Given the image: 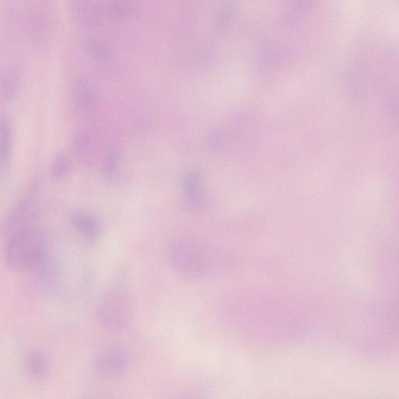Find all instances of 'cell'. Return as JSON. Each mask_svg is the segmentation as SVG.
<instances>
[{
    "instance_id": "obj_1",
    "label": "cell",
    "mask_w": 399,
    "mask_h": 399,
    "mask_svg": "<svg viewBox=\"0 0 399 399\" xmlns=\"http://www.w3.org/2000/svg\"><path fill=\"white\" fill-rule=\"evenodd\" d=\"M6 261L20 273L46 274L49 257L42 234L30 227L12 234L6 244Z\"/></svg>"
},
{
    "instance_id": "obj_2",
    "label": "cell",
    "mask_w": 399,
    "mask_h": 399,
    "mask_svg": "<svg viewBox=\"0 0 399 399\" xmlns=\"http://www.w3.org/2000/svg\"><path fill=\"white\" fill-rule=\"evenodd\" d=\"M134 314L130 295L124 287H116L106 293L98 307L100 324L112 331H119L130 324Z\"/></svg>"
},
{
    "instance_id": "obj_3",
    "label": "cell",
    "mask_w": 399,
    "mask_h": 399,
    "mask_svg": "<svg viewBox=\"0 0 399 399\" xmlns=\"http://www.w3.org/2000/svg\"><path fill=\"white\" fill-rule=\"evenodd\" d=\"M168 257L177 273L185 277H198L205 269V253L192 240H176L169 246Z\"/></svg>"
},
{
    "instance_id": "obj_4",
    "label": "cell",
    "mask_w": 399,
    "mask_h": 399,
    "mask_svg": "<svg viewBox=\"0 0 399 399\" xmlns=\"http://www.w3.org/2000/svg\"><path fill=\"white\" fill-rule=\"evenodd\" d=\"M130 357L128 351L119 346H111L100 351L96 359V368L108 377H118L128 371Z\"/></svg>"
},
{
    "instance_id": "obj_5",
    "label": "cell",
    "mask_w": 399,
    "mask_h": 399,
    "mask_svg": "<svg viewBox=\"0 0 399 399\" xmlns=\"http://www.w3.org/2000/svg\"><path fill=\"white\" fill-rule=\"evenodd\" d=\"M72 224L80 235L87 239L96 240L101 232L99 220L85 212H77L72 215Z\"/></svg>"
},
{
    "instance_id": "obj_6",
    "label": "cell",
    "mask_w": 399,
    "mask_h": 399,
    "mask_svg": "<svg viewBox=\"0 0 399 399\" xmlns=\"http://www.w3.org/2000/svg\"><path fill=\"white\" fill-rule=\"evenodd\" d=\"M12 156V130L6 119H0V168L10 167Z\"/></svg>"
},
{
    "instance_id": "obj_7",
    "label": "cell",
    "mask_w": 399,
    "mask_h": 399,
    "mask_svg": "<svg viewBox=\"0 0 399 399\" xmlns=\"http://www.w3.org/2000/svg\"><path fill=\"white\" fill-rule=\"evenodd\" d=\"M25 368L31 377L43 379L48 373V359L45 355L40 351L31 352L25 359Z\"/></svg>"
},
{
    "instance_id": "obj_8",
    "label": "cell",
    "mask_w": 399,
    "mask_h": 399,
    "mask_svg": "<svg viewBox=\"0 0 399 399\" xmlns=\"http://www.w3.org/2000/svg\"><path fill=\"white\" fill-rule=\"evenodd\" d=\"M20 84V73L17 69H12L5 75L2 80V96L6 100L15 98Z\"/></svg>"
},
{
    "instance_id": "obj_9",
    "label": "cell",
    "mask_w": 399,
    "mask_h": 399,
    "mask_svg": "<svg viewBox=\"0 0 399 399\" xmlns=\"http://www.w3.org/2000/svg\"><path fill=\"white\" fill-rule=\"evenodd\" d=\"M93 99L94 94L90 87L85 82L79 81L74 91V103L78 109H87L92 103Z\"/></svg>"
},
{
    "instance_id": "obj_10",
    "label": "cell",
    "mask_w": 399,
    "mask_h": 399,
    "mask_svg": "<svg viewBox=\"0 0 399 399\" xmlns=\"http://www.w3.org/2000/svg\"><path fill=\"white\" fill-rule=\"evenodd\" d=\"M71 168V161L66 153L57 155L51 167V175L54 179H60L65 176Z\"/></svg>"
},
{
    "instance_id": "obj_11",
    "label": "cell",
    "mask_w": 399,
    "mask_h": 399,
    "mask_svg": "<svg viewBox=\"0 0 399 399\" xmlns=\"http://www.w3.org/2000/svg\"><path fill=\"white\" fill-rule=\"evenodd\" d=\"M199 177L198 174L192 172L188 174L186 179L187 198L189 203L194 204L198 198Z\"/></svg>"
},
{
    "instance_id": "obj_12",
    "label": "cell",
    "mask_w": 399,
    "mask_h": 399,
    "mask_svg": "<svg viewBox=\"0 0 399 399\" xmlns=\"http://www.w3.org/2000/svg\"><path fill=\"white\" fill-rule=\"evenodd\" d=\"M118 156L115 153H112L106 158L104 164V172L106 175L110 176L114 173L117 167Z\"/></svg>"
}]
</instances>
